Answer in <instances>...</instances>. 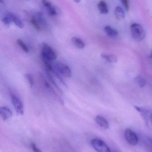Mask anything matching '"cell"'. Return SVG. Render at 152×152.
Returning <instances> with one entry per match:
<instances>
[{"label": "cell", "instance_id": "28", "mask_svg": "<svg viewBox=\"0 0 152 152\" xmlns=\"http://www.w3.org/2000/svg\"><path fill=\"white\" fill-rule=\"evenodd\" d=\"M81 1V0H74V1H75L77 3L80 2Z\"/></svg>", "mask_w": 152, "mask_h": 152}, {"label": "cell", "instance_id": "2", "mask_svg": "<svg viewBox=\"0 0 152 152\" xmlns=\"http://www.w3.org/2000/svg\"><path fill=\"white\" fill-rule=\"evenodd\" d=\"M131 34L133 38L137 42L145 39V32L142 26L137 23H134L131 26Z\"/></svg>", "mask_w": 152, "mask_h": 152}, {"label": "cell", "instance_id": "5", "mask_svg": "<svg viewBox=\"0 0 152 152\" xmlns=\"http://www.w3.org/2000/svg\"><path fill=\"white\" fill-rule=\"evenodd\" d=\"M10 97L12 105L17 114L23 115L24 114V106L21 99L14 94H11Z\"/></svg>", "mask_w": 152, "mask_h": 152}, {"label": "cell", "instance_id": "31", "mask_svg": "<svg viewBox=\"0 0 152 152\" xmlns=\"http://www.w3.org/2000/svg\"><path fill=\"white\" fill-rule=\"evenodd\" d=\"M0 1H1V2H3L4 1V0H0Z\"/></svg>", "mask_w": 152, "mask_h": 152}, {"label": "cell", "instance_id": "12", "mask_svg": "<svg viewBox=\"0 0 152 152\" xmlns=\"http://www.w3.org/2000/svg\"><path fill=\"white\" fill-rule=\"evenodd\" d=\"M104 31L110 37H116L118 35V32L117 29L111 27L110 26H107L104 28Z\"/></svg>", "mask_w": 152, "mask_h": 152}, {"label": "cell", "instance_id": "4", "mask_svg": "<svg viewBox=\"0 0 152 152\" xmlns=\"http://www.w3.org/2000/svg\"><path fill=\"white\" fill-rule=\"evenodd\" d=\"M93 148L98 152H112L109 146L101 139L95 138L91 142Z\"/></svg>", "mask_w": 152, "mask_h": 152}, {"label": "cell", "instance_id": "1", "mask_svg": "<svg viewBox=\"0 0 152 152\" xmlns=\"http://www.w3.org/2000/svg\"><path fill=\"white\" fill-rule=\"evenodd\" d=\"M41 57L52 61L57 58V55L56 52L51 46L46 43H43L41 48Z\"/></svg>", "mask_w": 152, "mask_h": 152}, {"label": "cell", "instance_id": "15", "mask_svg": "<svg viewBox=\"0 0 152 152\" xmlns=\"http://www.w3.org/2000/svg\"><path fill=\"white\" fill-rule=\"evenodd\" d=\"M98 8L101 14H107L109 12L108 5L105 1H101L98 4Z\"/></svg>", "mask_w": 152, "mask_h": 152}, {"label": "cell", "instance_id": "8", "mask_svg": "<svg viewBox=\"0 0 152 152\" xmlns=\"http://www.w3.org/2000/svg\"><path fill=\"white\" fill-rule=\"evenodd\" d=\"M134 107L135 109L140 113L141 116L145 121L146 125H149L150 117L151 115L152 112L148 110H146L145 108H141L138 106H134Z\"/></svg>", "mask_w": 152, "mask_h": 152}, {"label": "cell", "instance_id": "10", "mask_svg": "<svg viewBox=\"0 0 152 152\" xmlns=\"http://www.w3.org/2000/svg\"><path fill=\"white\" fill-rule=\"evenodd\" d=\"M46 75V77H47V79L48 80H49L50 82L51 83L52 86L55 88L56 90H57V92H58L59 94L62 95L63 94V92H62V90L58 86L57 83H56V81L54 80V78L53 77L52 75L50 72H48V71H46L45 70Z\"/></svg>", "mask_w": 152, "mask_h": 152}, {"label": "cell", "instance_id": "16", "mask_svg": "<svg viewBox=\"0 0 152 152\" xmlns=\"http://www.w3.org/2000/svg\"><path fill=\"white\" fill-rule=\"evenodd\" d=\"M115 13L116 18L118 20H122L125 18V12L123 9L120 6H117L116 7L115 9Z\"/></svg>", "mask_w": 152, "mask_h": 152}, {"label": "cell", "instance_id": "20", "mask_svg": "<svg viewBox=\"0 0 152 152\" xmlns=\"http://www.w3.org/2000/svg\"><path fill=\"white\" fill-rule=\"evenodd\" d=\"M17 43L24 52L26 53H29V50L27 46L24 43V42L22 40L20 39H18L17 40Z\"/></svg>", "mask_w": 152, "mask_h": 152}, {"label": "cell", "instance_id": "17", "mask_svg": "<svg viewBox=\"0 0 152 152\" xmlns=\"http://www.w3.org/2000/svg\"><path fill=\"white\" fill-rule=\"evenodd\" d=\"M101 57L109 63H115L118 61L117 56L112 54H102Z\"/></svg>", "mask_w": 152, "mask_h": 152}, {"label": "cell", "instance_id": "6", "mask_svg": "<svg viewBox=\"0 0 152 152\" xmlns=\"http://www.w3.org/2000/svg\"><path fill=\"white\" fill-rule=\"evenodd\" d=\"M56 70L62 76L66 77H70L71 76V71L68 66L63 63L58 62L54 65Z\"/></svg>", "mask_w": 152, "mask_h": 152}, {"label": "cell", "instance_id": "13", "mask_svg": "<svg viewBox=\"0 0 152 152\" xmlns=\"http://www.w3.org/2000/svg\"><path fill=\"white\" fill-rule=\"evenodd\" d=\"M33 18H35V19L39 23L41 26H43L44 27H47L46 21L43 13L41 12H38L34 16Z\"/></svg>", "mask_w": 152, "mask_h": 152}, {"label": "cell", "instance_id": "26", "mask_svg": "<svg viewBox=\"0 0 152 152\" xmlns=\"http://www.w3.org/2000/svg\"><path fill=\"white\" fill-rule=\"evenodd\" d=\"M31 146L32 150L34 152H42L41 150L39 148H37V146L34 143H31Z\"/></svg>", "mask_w": 152, "mask_h": 152}, {"label": "cell", "instance_id": "9", "mask_svg": "<svg viewBox=\"0 0 152 152\" xmlns=\"http://www.w3.org/2000/svg\"><path fill=\"white\" fill-rule=\"evenodd\" d=\"M0 115L3 120L5 121L12 116V113L8 107L3 106L0 108Z\"/></svg>", "mask_w": 152, "mask_h": 152}, {"label": "cell", "instance_id": "29", "mask_svg": "<svg viewBox=\"0 0 152 152\" xmlns=\"http://www.w3.org/2000/svg\"><path fill=\"white\" fill-rule=\"evenodd\" d=\"M151 58L152 59V50H151Z\"/></svg>", "mask_w": 152, "mask_h": 152}, {"label": "cell", "instance_id": "25", "mask_svg": "<svg viewBox=\"0 0 152 152\" xmlns=\"http://www.w3.org/2000/svg\"><path fill=\"white\" fill-rule=\"evenodd\" d=\"M122 2V4L124 5L126 10L129 11V0H120Z\"/></svg>", "mask_w": 152, "mask_h": 152}, {"label": "cell", "instance_id": "19", "mask_svg": "<svg viewBox=\"0 0 152 152\" xmlns=\"http://www.w3.org/2000/svg\"><path fill=\"white\" fill-rule=\"evenodd\" d=\"M11 15L12 19V21H13L16 26L20 28H23L24 27V25H23V22L20 19H19L15 14L13 13H11Z\"/></svg>", "mask_w": 152, "mask_h": 152}, {"label": "cell", "instance_id": "3", "mask_svg": "<svg viewBox=\"0 0 152 152\" xmlns=\"http://www.w3.org/2000/svg\"><path fill=\"white\" fill-rule=\"evenodd\" d=\"M39 75H40L41 80H42V82H43V84L46 89L47 90V91H48L49 93L51 94V95H52L53 96L55 97L61 104H64L63 100H62L61 97L58 94V93L56 92V91H55V89L53 88V87L49 84V82L46 80L44 76L41 73L39 74Z\"/></svg>", "mask_w": 152, "mask_h": 152}, {"label": "cell", "instance_id": "7", "mask_svg": "<svg viewBox=\"0 0 152 152\" xmlns=\"http://www.w3.org/2000/svg\"><path fill=\"white\" fill-rule=\"evenodd\" d=\"M126 140L131 145H136L138 144V137L135 132L130 129H126L125 132Z\"/></svg>", "mask_w": 152, "mask_h": 152}, {"label": "cell", "instance_id": "22", "mask_svg": "<svg viewBox=\"0 0 152 152\" xmlns=\"http://www.w3.org/2000/svg\"><path fill=\"white\" fill-rule=\"evenodd\" d=\"M25 77L27 81L29 84V86L31 88H33L34 86V80L33 77L29 74H26Z\"/></svg>", "mask_w": 152, "mask_h": 152}, {"label": "cell", "instance_id": "11", "mask_svg": "<svg viewBox=\"0 0 152 152\" xmlns=\"http://www.w3.org/2000/svg\"><path fill=\"white\" fill-rule=\"evenodd\" d=\"M95 122L99 126L104 129H109V125L108 121L101 116H96L95 118Z\"/></svg>", "mask_w": 152, "mask_h": 152}, {"label": "cell", "instance_id": "30", "mask_svg": "<svg viewBox=\"0 0 152 152\" xmlns=\"http://www.w3.org/2000/svg\"><path fill=\"white\" fill-rule=\"evenodd\" d=\"M150 142H151V143L152 144V139H150Z\"/></svg>", "mask_w": 152, "mask_h": 152}, {"label": "cell", "instance_id": "27", "mask_svg": "<svg viewBox=\"0 0 152 152\" xmlns=\"http://www.w3.org/2000/svg\"><path fill=\"white\" fill-rule=\"evenodd\" d=\"M150 121L151 122V124H152V113H151V117H150Z\"/></svg>", "mask_w": 152, "mask_h": 152}, {"label": "cell", "instance_id": "14", "mask_svg": "<svg viewBox=\"0 0 152 152\" xmlns=\"http://www.w3.org/2000/svg\"><path fill=\"white\" fill-rule=\"evenodd\" d=\"M72 43L78 49H83L84 48L85 45L83 40L77 37H73L71 39Z\"/></svg>", "mask_w": 152, "mask_h": 152}, {"label": "cell", "instance_id": "18", "mask_svg": "<svg viewBox=\"0 0 152 152\" xmlns=\"http://www.w3.org/2000/svg\"><path fill=\"white\" fill-rule=\"evenodd\" d=\"M134 81L140 87L143 88L146 84V80L142 76H138L134 78Z\"/></svg>", "mask_w": 152, "mask_h": 152}, {"label": "cell", "instance_id": "23", "mask_svg": "<svg viewBox=\"0 0 152 152\" xmlns=\"http://www.w3.org/2000/svg\"><path fill=\"white\" fill-rule=\"evenodd\" d=\"M30 22L32 26L37 31H40L41 29V26L39 25V23L37 22L36 20L35 19V18H32V19L30 20Z\"/></svg>", "mask_w": 152, "mask_h": 152}, {"label": "cell", "instance_id": "21", "mask_svg": "<svg viewBox=\"0 0 152 152\" xmlns=\"http://www.w3.org/2000/svg\"><path fill=\"white\" fill-rule=\"evenodd\" d=\"M2 21L6 25L10 24L11 21H12V19L11 15V13H8L4 17L1 19Z\"/></svg>", "mask_w": 152, "mask_h": 152}, {"label": "cell", "instance_id": "24", "mask_svg": "<svg viewBox=\"0 0 152 152\" xmlns=\"http://www.w3.org/2000/svg\"><path fill=\"white\" fill-rule=\"evenodd\" d=\"M46 9H47L48 13L50 15H52V16H55V15H57V11H56V9H55V7L52 4L51 6H50V7L46 8Z\"/></svg>", "mask_w": 152, "mask_h": 152}]
</instances>
